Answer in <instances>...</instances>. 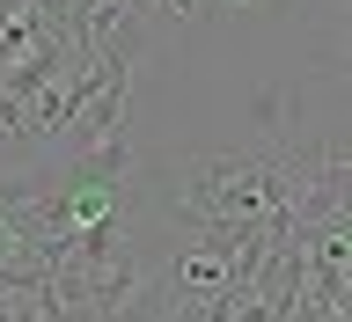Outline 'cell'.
Instances as JSON below:
<instances>
[{
  "instance_id": "obj_1",
  "label": "cell",
  "mask_w": 352,
  "mask_h": 322,
  "mask_svg": "<svg viewBox=\"0 0 352 322\" xmlns=\"http://www.w3.org/2000/svg\"><path fill=\"white\" fill-rule=\"evenodd\" d=\"M140 322H162V315H140Z\"/></svg>"
}]
</instances>
